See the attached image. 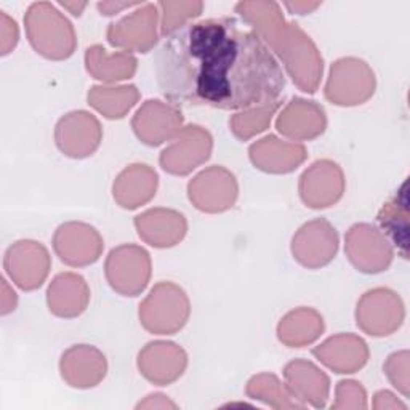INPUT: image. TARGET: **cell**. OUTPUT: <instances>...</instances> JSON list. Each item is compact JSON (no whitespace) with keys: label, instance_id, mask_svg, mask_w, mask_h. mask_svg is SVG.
<instances>
[{"label":"cell","instance_id":"3957f363","mask_svg":"<svg viewBox=\"0 0 410 410\" xmlns=\"http://www.w3.org/2000/svg\"><path fill=\"white\" fill-rule=\"evenodd\" d=\"M137 5L141 3H98V10L101 11V15H114V13H119L120 10Z\"/></svg>","mask_w":410,"mask_h":410},{"label":"cell","instance_id":"6da1fadb","mask_svg":"<svg viewBox=\"0 0 410 410\" xmlns=\"http://www.w3.org/2000/svg\"><path fill=\"white\" fill-rule=\"evenodd\" d=\"M157 87L173 104L221 111L277 104L285 75L265 38L233 18L179 26L156 55Z\"/></svg>","mask_w":410,"mask_h":410},{"label":"cell","instance_id":"5b68a950","mask_svg":"<svg viewBox=\"0 0 410 410\" xmlns=\"http://www.w3.org/2000/svg\"><path fill=\"white\" fill-rule=\"evenodd\" d=\"M61 5L64 6V8L70 10V11H72V15H77V16H79L80 11L87 6V3H77V5H74V3H61Z\"/></svg>","mask_w":410,"mask_h":410},{"label":"cell","instance_id":"277c9868","mask_svg":"<svg viewBox=\"0 0 410 410\" xmlns=\"http://www.w3.org/2000/svg\"><path fill=\"white\" fill-rule=\"evenodd\" d=\"M320 3H285V6L290 11L295 13H300V15H306V13H309L311 10L317 8Z\"/></svg>","mask_w":410,"mask_h":410},{"label":"cell","instance_id":"7a4b0ae2","mask_svg":"<svg viewBox=\"0 0 410 410\" xmlns=\"http://www.w3.org/2000/svg\"><path fill=\"white\" fill-rule=\"evenodd\" d=\"M31 43L48 58H66L74 48L70 23L48 2L32 3L24 18Z\"/></svg>","mask_w":410,"mask_h":410}]
</instances>
